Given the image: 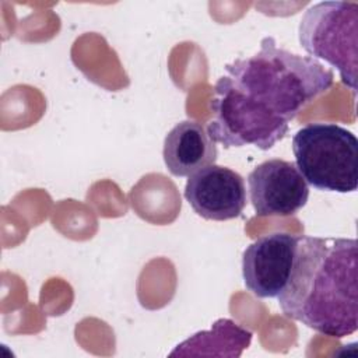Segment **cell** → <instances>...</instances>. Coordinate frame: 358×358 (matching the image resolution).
<instances>
[{"label":"cell","instance_id":"1","mask_svg":"<svg viewBox=\"0 0 358 358\" xmlns=\"http://www.w3.org/2000/svg\"><path fill=\"white\" fill-rule=\"evenodd\" d=\"M334 74L310 56L278 48L266 36L255 55L225 66L214 85L207 126L225 148L255 145L270 150L282 140L303 106L333 85Z\"/></svg>","mask_w":358,"mask_h":358},{"label":"cell","instance_id":"2","mask_svg":"<svg viewBox=\"0 0 358 358\" xmlns=\"http://www.w3.org/2000/svg\"><path fill=\"white\" fill-rule=\"evenodd\" d=\"M358 243L352 238L298 239L292 270L277 295L282 313L341 338L358 329Z\"/></svg>","mask_w":358,"mask_h":358},{"label":"cell","instance_id":"3","mask_svg":"<svg viewBox=\"0 0 358 358\" xmlns=\"http://www.w3.org/2000/svg\"><path fill=\"white\" fill-rule=\"evenodd\" d=\"M295 165L308 185L350 193L358 187V140L336 123H309L292 137Z\"/></svg>","mask_w":358,"mask_h":358},{"label":"cell","instance_id":"4","mask_svg":"<svg viewBox=\"0 0 358 358\" xmlns=\"http://www.w3.org/2000/svg\"><path fill=\"white\" fill-rule=\"evenodd\" d=\"M299 43L313 59L336 67L354 94L358 69V3L320 1L310 6L298 28Z\"/></svg>","mask_w":358,"mask_h":358},{"label":"cell","instance_id":"5","mask_svg":"<svg viewBox=\"0 0 358 358\" xmlns=\"http://www.w3.org/2000/svg\"><path fill=\"white\" fill-rule=\"evenodd\" d=\"M256 215L288 217L305 207L309 186L295 162L273 158L259 164L248 176Z\"/></svg>","mask_w":358,"mask_h":358},{"label":"cell","instance_id":"6","mask_svg":"<svg viewBox=\"0 0 358 358\" xmlns=\"http://www.w3.org/2000/svg\"><path fill=\"white\" fill-rule=\"evenodd\" d=\"M299 236L271 232L257 238L242 255V277L257 298H277L288 282Z\"/></svg>","mask_w":358,"mask_h":358},{"label":"cell","instance_id":"7","mask_svg":"<svg viewBox=\"0 0 358 358\" xmlns=\"http://www.w3.org/2000/svg\"><path fill=\"white\" fill-rule=\"evenodd\" d=\"M185 199L201 218L228 221L246 207L245 180L238 172L213 164L189 176Z\"/></svg>","mask_w":358,"mask_h":358},{"label":"cell","instance_id":"8","mask_svg":"<svg viewBox=\"0 0 358 358\" xmlns=\"http://www.w3.org/2000/svg\"><path fill=\"white\" fill-rule=\"evenodd\" d=\"M162 157L172 175L189 178L215 164L218 150L204 126L194 120H182L165 136Z\"/></svg>","mask_w":358,"mask_h":358}]
</instances>
